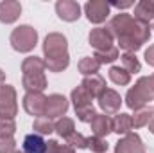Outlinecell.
I'll return each instance as SVG.
<instances>
[{
    "instance_id": "cell-1",
    "label": "cell",
    "mask_w": 154,
    "mask_h": 153,
    "mask_svg": "<svg viewBox=\"0 0 154 153\" xmlns=\"http://www.w3.org/2000/svg\"><path fill=\"white\" fill-rule=\"evenodd\" d=\"M108 31L118 40V45L125 52H136L151 38V25H143L129 13H118L108 24Z\"/></svg>"
},
{
    "instance_id": "cell-2",
    "label": "cell",
    "mask_w": 154,
    "mask_h": 153,
    "mask_svg": "<svg viewBox=\"0 0 154 153\" xmlns=\"http://www.w3.org/2000/svg\"><path fill=\"white\" fill-rule=\"evenodd\" d=\"M38 43V33L31 25H18L11 33V45L18 52H31Z\"/></svg>"
},
{
    "instance_id": "cell-3",
    "label": "cell",
    "mask_w": 154,
    "mask_h": 153,
    "mask_svg": "<svg viewBox=\"0 0 154 153\" xmlns=\"http://www.w3.org/2000/svg\"><path fill=\"white\" fill-rule=\"evenodd\" d=\"M43 54H45V61L66 58L68 56V40H66V36H63L59 33L47 34V38L43 40Z\"/></svg>"
},
{
    "instance_id": "cell-4",
    "label": "cell",
    "mask_w": 154,
    "mask_h": 153,
    "mask_svg": "<svg viewBox=\"0 0 154 153\" xmlns=\"http://www.w3.org/2000/svg\"><path fill=\"white\" fill-rule=\"evenodd\" d=\"M16 114H18L16 90L11 85H2L0 86V117L14 119Z\"/></svg>"
},
{
    "instance_id": "cell-5",
    "label": "cell",
    "mask_w": 154,
    "mask_h": 153,
    "mask_svg": "<svg viewBox=\"0 0 154 153\" xmlns=\"http://www.w3.org/2000/svg\"><path fill=\"white\" fill-rule=\"evenodd\" d=\"M109 11H111V5L108 2H104V0H90L84 5L86 18L91 24H102L109 16Z\"/></svg>"
},
{
    "instance_id": "cell-6",
    "label": "cell",
    "mask_w": 154,
    "mask_h": 153,
    "mask_svg": "<svg viewBox=\"0 0 154 153\" xmlns=\"http://www.w3.org/2000/svg\"><path fill=\"white\" fill-rule=\"evenodd\" d=\"M45 106H47V97L43 92H27L23 97V108L25 112L32 117H41L45 115Z\"/></svg>"
},
{
    "instance_id": "cell-7",
    "label": "cell",
    "mask_w": 154,
    "mask_h": 153,
    "mask_svg": "<svg viewBox=\"0 0 154 153\" xmlns=\"http://www.w3.org/2000/svg\"><path fill=\"white\" fill-rule=\"evenodd\" d=\"M88 41L97 52L108 50V49L113 47V34L108 31V27H95V29H91Z\"/></svg>"
},
{
    "instance_id": "cell-8",
    "label": "cell",
    "mask_w": 154,
    "mask_h": 153,
    "mask_svg": "<svg viewBox=\"0 0 154 153\" xmlns=\"http://www.w3.org/2000/svg\"><path fill=\"white\" fill-rule=\"evenodd\" d=\"M115 153H147V150L138 133H127L116 142Z\"/></svg>"
},
{
    "instance_id": "cell-9",
    "label": "cell",
    "mask_w": 154,
    "mask_h": 153,
    "mask_svg": "<svg viewBox=\"0 0 154 153\" xmlns=\"http://www.w3.org/2000/svg\"><path fill=\"white\" fill-rule=\"evenodd\" d=\"M68 110V99L61 94H52L47 97V106H45V117L54 119V117H63Z\"/></svg>"
},
{
    "instance_id": "cell-10",
    "label": "cell",
    "mask_w": 154,
    "mask_h": 153,
    "mask_svg": "<svg viewBox=\"0 0 154 153\" xmlns=\"http://www.w3.org/2000/svg\"><path fill=\"white\" fill-rule=\"evenodd\" d=\"M97 99H99V106L104 114H116L122 106V97L113 88H106Z\"/></svg>"
},
{
    "instance_id": "cell-11",
    "label": "cell",
    "mask_w": 154,
    "mask_h": 153,
    "mask_svg": "<svg viewBox=\"0 0 154 153\" xmlns=\"http://www.w3.org/2000/svg\"><path fill=\"white\" fill-rule=\"evenodd\" d=\"M56 13L65 22H75L81 16V5L74 0H59L56 4Z\"/></svg>"
},
{
    "instance_id": "cell-12",
    "label": "cell",
    "mask_w": 154,
    "mask_h": 153,
    "mask_svg": "<svg viewBox=\"0 0 154 153\" xmlns=\"http://www.w3.org/2000/svg\"><path fill=\"white\" fill-rule=\"evenodd\" d=\"M22 15V5L16 0L0 2V22L2 24H14Z\"/></svg>"
},
{
    "instance_id": "cell-13",
    "label": "cell",
    "mask_w": 154,
    "mask_h": 153,
    "mask_svg": "<svg viewBox=\"0 0 154 153\" xmlns=\"http://www.w3.org/2000/svg\"><path fill=\"white\" fill-rule=\"evenodd\" d=\"M90 126H91V133H93L95 137L104 139L109 132H113V119L106 114H97L91 119Z\"/></svg>"
},
{
    "instance_id": "cell-14",
    "label": "cell",
    "mask_w": 154,
    "mask_h": 153,
    "mask_svg": "<svg viewBox=\"0 0 154 153\" xmlns=\"http://www.w3.org/2000/svg\"><path fill=\"white\" fill-rule=\"evenodd\" d=\"M81 86H82L91 97H99V96L106 90V81H104V77L99 76V74H95V76H86L82 79Z\"/></svg>"
},
{
    "instance_id": "cell-15",
    "label": "cell",
    "mask_w": 154,
    "mask_h": 153,
    "mask_svg": "<svg viewBox=\"0 0 154 153\" xmlns=\"http://www.w3.org/2000/svg\"><path fill=\"white\" fill-rule=\"evenodd\" d=\"M22 85L27 92H43L47 88V76L45 72L39 74H27L22 79Z\"/></svg>"
},
{
    "instance_id": "cell-16",
    "label": "cell",
    "mask_w": 154,
    "mask_h": 153,
    "mask_svg": "<svg viewBox=\"0 0 154 153\" xmlns=\"http://www.w3.org/2000/svg\"><path fill=\"white\" fill-rule=\"evenodd\" d=\"M47 146V141L38 133H31L23 139V151L25 153H43Z\"/></svg>"
},
{
    "instance_id": "cell-17",
    "label": "cell",
    "mask_w": 154,
    "mask_h": 153,
    "mask_svg": "<svg viewBox=\"0 0 154 153\" xmlns=\"http://www.w3.org/2000/svg\"><path fill=\"white\" fill-rule=\"evenodd\" d=\"M72 103H74V108H86V106H93V97L79 85L77 88L72 90Z\"/></svg>"
},
{
    "instance_id": "cell-18",
    "label": "cell",
    "mask_w": 154,
    "mask_h": 153,
    "mask_svg": "<svg viewBox=\"0 0 154 153\" xmlns=\"http://www.w3.org/2000/svg\"><path fill=\"white\" fill-rule=\"evenodd\" d=\"M22 72H23V76L45 72V61H43L41 58H38V56H29V58H25L23 63H22Z\"/></svg>"
},
{
    "instance_id": "cell-19",
    "label": "cell",
    "mask_w": 154,
    "mask_h": 153,
    "mask_svg": "<svg viewBox=\"0 0 154 153\" xmlns=\"http://www.w3.org/2000/svg\"><path fill=\"white\" fill-rule=\"evenodd\" d=\"M133 130V121L129 114H116V117L113 119V132L118 135H127Z\"/></svg>"
},
{
    "instance_id": "cell-20",
    "label": "cell",
    "mask_w": 154,
    "mask_h": 153,
    "mask_svg": "<svg viewBox=\"0 0 154 153\" xmlns=\"http://www.w3.org/2000/svg\"><path fill=\"white\" fill-rule=\"evenodd\" d=\"M54 132H57L59 137L68 139L72 133H75V122H74V119H70V117L57 119V122L54 124Z\"/></svg>"
},
{
    "instance_id": "cell-21",
    "label": "cell",
    "mask_w": 154,
    "mask_h": 153,
    "mask_svg": "<svg viewBox=\"0 0 154 153\" xmlns=\"http://www.w3.org/2000/svg\"><path fill=\"white\" fill-rule=\"evenodd\" d=\"M77 69H79V72L84 77L86 76H95V74L99 72V69H100V63H99L93 56H86V58H82V60L79 61Z\"/></svg>"
},
{
    "instance_id": "cell-22",
    "label": "cell",
    "mask_w": 154,
    "mask_h": 153,
    "mask_svg": "<svg viewBox=\"0 0 154 153\" xmlns=\"http://www.w3.org/2000/svg\"><path fill=\"white\" fill-rule=\"evenodd\" d=\"M152 117H154V110L152 108H142V110H136L134 115H131L133 128H143V126H149V122L152 121Z\"/></svg>"
},
{
    "instance_id": "cell-23",
    "label": "cell",
    "mask_w": 154,
    "mask_h": 153,
    "mask_svg": "<svg viewBox=\"0 0 154 153\" xmlns=\"http://www.w3.org/2000/svg\"><path fill=\"white\" fill-rule=\"evenodd\" d=\"M120 60H122L124 69H125L129 74H136V72H140V70H142L140 60L134 56V52H124V54L120 56Z\"/></svg>"
},
{
    "instance_id": "cell-24",
    "label": "cell",
    "mask_w": 154,
    "mask_h": 153,
    "mask_svg": "<svg viewBox=\"0 0 154 153\" xmlns=\"http://www.w3.org/2000/svg\"><path fill=\"white\" fill-rule=\"evenodd\" d=\"M109 79L115 83V85H129L131 83V74L124 69V67H111L109 69Z\"/></svg>"
},
{
    "instance_id": "cell-25",
    "label": "cell",
    "mask_w": 154,
    "mask_h": 153,
    "mask_svg": "<svg viewBox=\"0 0 154 153\" xmlns=\"http://www.w3.org/2000/svg\"><path fill=\"white\" fill-rule=\"evenodd\" d=\"M32 128L38 132L39 135H48V133L54 132V124H52V121H50L48 117H45V115H41V117H36V119H34Z\"/></svg>"
},
{
    "instance_id": "cell-26",
    "label": "cell",
    "mask_w": 154,
    "mask_h": 153,
    "mask_svg": "<svg viewBox=\"0 0 154 153\" xmlns=\"http://www.w3.org/2000/svg\"><path fill=\"white\" fill-rule=\"evenodd\" d=\"M118 49L116 47H111V49H108V50H100V52H95V60L100 63V65H106V63H113L115 60H118Z\"/></svg>"
},
{
    "instance_id": "cell-27",
    "label": "cell",
    "mask_w": 154,
    "mask_h": 153,
    "mask_svg": "<svg viewBox=\"0 0 154 153\" xmlns=\"http://www.w3.org/2000/svg\"><path fill=\"white\" fill-rule=\"evenodd\" d=\"M136 85L143 90V94L149 97V101H152L154 99V74L140 77V79L136 81Z\"/></svg>"
},
{
    "instance_id": "cell-28",
    "label": "cell",
    "mask_w": 154,
    "mask_h": 153,
    "mask_svg": "<svg viewBox=\"0 0 154 153\" xmlns=\"http://www.w3.org/2000/svg\"><path fill=\"white\" fill-rule=\"evenodd\" d=\"M108 142L104 141V139H100V137H88V150H91L93 153H104L108 151Z\"/></svg>"
},
{
    "instance_id": "cell-29",
    "label": "cell",
    "mask_w": 154,
    "mask_h": 153,
    "mask_svg": "<svg viewBox=\"0 0 154 153\" xmlns=\"http://www.w3.org/2000/svg\"><path fill=\"white\" fill-rule=\"evenodd\" d=\"M16 132L14 119H4L0 117V137H13Z\"/></svg>"
},
{
    "instance_id": "cell-30",
    "label": "cell",
    "mask_w": 154,
    "mask_h": 153,
    "mask_svg": "<svg viewBox=\"0 0 154 153\" xmlns=\"http://www.w3.org/2000/svg\"><path fill=\"white\" fill-rule=\"evenodd\" d=\"M66 144L68 146H72V148H81V150H84V148H88V137H84V135H81V133H72L68 139H66Z\"/></svg>"
},
{
    "instance_id": "cell-31",
    "label": "cell",
    "mask_w": 154,
    "mask_h": 153,
    "mask_svg": "<svg viewBox=\"0 0 154 153\" xmlns=\"http://www.w3.org/2000/svg\"><path fill=\"white\" fill-rule=\"evenodd\" d=\"M75 115H77V119H79L81 122H91V119L97 115V112H95L93 106H86V108H79V110H75Z\"/></svg>"
},
{
    "instance_id": "cell-32",
    "label": "cell",
    "mask_w": 154,
    "mask_h": 153,
    "mask_svg": "<svg viewBox=\"0 0 154 153\" xmlns=\"http://www.w3.org/2000/svg\"><path fill=\"white\" fill-rule=\"evenodd\" d=\"M16 141L13 137H0V153H14Z\"/></svg>"
},
{
    "instance_id": "cell-33",
    "label": "cell",
    "mask_w": 154,
    "mask_h": 153,
    "mask_svg": "<svg viewBox=\"0 0 154 153\" xmlns=\"http://www.w3.org/2000/svg\"><path fill=\"white\" fill-rule=\"evenodd\" d=\"M59 148V142L57 141H47V146H45V151L43 153H56Z\"/></svg>"
},
{
    "instance_id": "cell-34",
    "label": "cell",
    "mask_w": 154,
    "mask_h": 153,
    "mask_svg": "<svg viewBox=\"0 0 154 153\" xmlns=\"http://www.w3.org/2000/svg\"><path fill=\"white\" fill-rule=\"evenodd\" d=\"M145 61H147L151 67H154V43L149 45V49L145 50Z\"/></svg>"
},
{
    "instance_id": "cell-35",
    "label": "cell",
    "mask_w": 154,
    "mask_h": 153,
    "mask_svg": "<svg viewBox=\"0 0 154 153\" xmlns=\"http://www.w3.org/2000/svg\"><path fill=\"white\" fill-rule=\"evenodd\" d=\"M56 153H75V150L72 146H68V144H59V148H57Z\"/></svg>"
},
{
    "instance_id": "cell-36",
    "label": "cell",
    "mask_w": 154,
    "mask_h": 153,
    "mask_svg": "<svg viewBox=\"0 0 154 153\" xmlns=\"http://www.w3.org/2000/svg\"><path fill=\"white\" fill-rule=\"evenodd\" d=\"M109 5H115L118 9H127V7L134 5V2H113V4H109Z\"/></svg>"
},
{
    "instance_id": "cell-37",
    "label": "cell",
    "mask_w": 154,
    "mask_h": 153,
    "mask_svg": "<svg viewBox=\"0 0 154 153\" xmlns=\"http://www.w3.org/2000/svg\"><path fill=\"white\" fill-rule=\"evenodd\" d=\"M142 4H143V7L154 16V0H142Z\"/></svg>"
},
{
    "instance_id": "cell-38",
    "label": "cell",
    "mask_w": 154,
    "mask_h": 153,
    "mask_svg": "<svg viewBox=\"0 0 154 153\" xmlns=\"http://www.w3.org/2000/svg\"><path fill=\"white\" fill-rule=\"evenodd\" d=\"M2 85H5V74H4V70L0 69V86Z\"/></svg>"
},
{
    "instance_id": "cell-39",
    "label": "cell",
    "mask_w": 154,
    "mask_h": 153,
    "mask_svg": "<svg viewBox=\"0 0 154 153\" xmlns=\"http://www.w3.org/2000/svg\"><path fill=\"white\" fill-rule=\"evenodd\" d=\"M149 132H151V133L154 135V117H152V121L149 122Z\"/></svg>"
},
{
    "instance_id": "cell-40",
    "label": "cell",
    "mask_w": 154,
    "mask_h": 153,
    "mask_svg": "<svg viewBox=\"0 0 154 153\" xmlns=\"http://www.w3.org/2000/svg\"><path fill=\"white\" fill-rule=\"evenodd\" d=\"M14 153H25V151H14Z\"/></svg>"
},
{
    "instance_id": "cell-41",
    "label": "cell",
    "mask_w": 154,
    "mask_h": 153,
    "mask_svg": "<svg viewBox=\"0 0 154 153\" xmlns=\"http://www.w3.org/2000/svg\"><path fill=\"white\" fill-rule=\"evenodd\" d=\"M152 29H154V24H152Z\"/></svg>"
},
{
    "instance_id": "cell-42",
    "label": "cell",
    "mask_w": 154,
    "mask_h": 153,
    "mask_svg": "<svg viewBox=\"0 0 154 153\" xmlns=\"http://www.w3.org/2000/svg\"><path fill=\"white\" fill-rule=\"evenodd\" d=\"M152 110H154V108H152Z\"/></svg>"
}]
</instances>
